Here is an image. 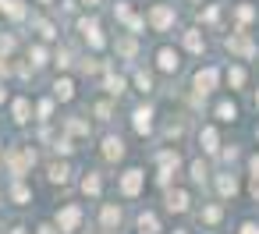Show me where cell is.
Masks as SVG:
<instances>
[{
  "label": "cell",
  "mask_w": 259,
  "mask_h": 234,
  "mask_svg": "<svg viewBox=\"0 0 259 234\" xmlns=\"http://www.w3.org/2000/svg\"><path fill=\"white\" fill-rule=\"evenodd\" d=\"M156 184L167 192L170 188V181L178 177V167H181V153H178V146H167V149H160L156 156Z\"/></svg>",
  "instance_id": "1"
},
{
  "label": "cell",
  "mask_w": 259,
  "mask_h": 234,
  "mask_svg": "<svg viewBox=\"0 0 259 234\" xmlns=\"http://www.w3.org/2000/svg\"><path fill=\"white\" fill-rule=\"evenodd\" d=\"M224 46H227V54L234 57V64L252 61V57L259 54V43L252 39V32H231V36L224 39Z\"/></svg>",
  "instance_id": "2"
},
{
  "label": "cell",
  "mask_w": 259,
  "mask_h": 234,
  "mask_svg": "<svg viewBox=\"0 0 259 234\" xmlns=\"http://www.w3.org/2000/svg\"><path fill=\"white\" fill-rule=\"evenodd\" d=\"M142 18H146V25H149L153 32H167V29H174V22H178V8H174V4H149Z\"/></svg>",
  "instance_id": "3"
},
{
  "label": "cell",
  "mask_w": 259,
  "mask_h": 234,
  "mask_svg": "<svg viewBox=\"0 0 259 234\" xmlns=\"http://www.w3.org/2000/svg\"><path fill=\"white\" fill-rule=\"evenodd\" d=\"M146 188V170L142 167H128L124 174H117V195L121 199H139Z\"/></svg>",
  "instance_id": "4"
},
{
  "label": "cell",
  "mask_w": 259,
  "mask_h": 234,
  "mask_svg": "<svg viewBox=\"0 0 259 234\" xmlns=\"http://www.w3.org/2000/svg\"><path fill=\"white\" fill-rule=\"evenodd\" d=\"M224 75V68H217V64H206V68H199L195 75H192V89L199 92V96H209V92H217L220 89V78Z\"/></svg>",
  "instance_id": "5"
},
{
  "label": "cell",
  "mask_w": 259,
  "mask_h": 234,
  "mask_svg": "<svg viewBox=\"0 0 259 234\" xmlns=\"http://www.w3.org/2000/svg\"><path fill=\"white\" fill-rule=\"evenodd\" d=\"M82 220H85V209H82L78 202L61 206V209H57V234H75V230L82 227Z\"/></svg>",
  "instance_id": "6"
},
{
  "label": "cell",
  "mask_w": 259,
  "mask_h": 234,
  "mask_svg": "<svg viewBox=\"0 0 259 234\" xmlns=\"http://www.w3.org/2000/svg\"><path fill=\"white\" fill-rule=\"evenodd\" d=\"M4 163L11 167V174H15V177H25V170L36 163V149L18 146V149H11V153H4Z\"/></svg>",
  "instance_id": "7"
},
{
  "label": "cell",
  "mask_w": 259,
  "mask_h": 234,
  "mask_svg": "<svg viewBox=\"0 0 259 234\" xmlns=\"http://www.w3.org/2000/svg\"><path fill=\"white\" fill-rule=\"evenodd\" d=\"M153 124H156V107L153 103H139L132 110V128L146 138V135H153Z\"/></svg>",
  "instance_id": "8"
},
{
  "label": "cell",
  "mask_w": 259,
  "mask_h": 234,
  "mask_svg": "<svg viewBox=\"0 0 259 234\" xmlns=\"http://www.w3.org/2000/svg\"><path fill=\"white\" fill-rule=\"evenodd\" d=\"M78 32L85 36V43H89L93 50H103V46H107V36H103V25H100L96 18H78Z\"/></svg>",
  "instance_id": "9"
},
{
  "label": "cell",
  "mask_w": 259,
  "mask_h": 234,
  "mask_svg": "<svg viewBox=\"0 0 259 234\" xmlns=\"http://www.w3.org/2000/svg\"><path fill=\"white\" fill-rule=\"evenodd\" d=\"M209 181L217 184V195H220V199H234V195L241 192V181H238L234 170H220V174H213Z\"/></svg>",
  "instance_id": "10"
},
{
  "label": "cell",
  "mask_w": 259,
  "mask_h": 234,
  "mask_svg": "<svg viewBox=\"0 0 259 234\" xmlns=\"http://www.w3.org/2000/svg\"><path fill=\"white\" fill-rule=\"evenodd\" d=\"M156 71H163V75H178V71H181V50H174V46H160V50H156Z\"/></svg>",
  "instance_id": "11"
},
{
  "label": "cell",
  "mask_w": 259,
  "mask_h": 234,
  "mask_svg": "<svg viewBox=\"0 0 259 234\" xmlns=\"http://www.w3.org/2000/svg\"><path fill=\"white\" fill-rule=\"evenodd\" d=\"M163 206H167V213H188V209H192L188 188H167V192H163Z\"/></svg>",
  "instance_id": "12"
},
{
  "label": "cell",
  "mask_w": 259,
  "mask_h": 234,
  "mask_svg": "<svg viewBox=\"0 0 259 234\" xmlns=\"http://www.w3.org/2000/svg\"><path fill=\"white\" fill-rule=\"evenodd\" d=\"M220 78L227 82V89H231V92H241V89L248 85V71H245V64H234V61L224 68V75H220Z\"/></svg>",
  "instance_id": "13"
},
{
  "label": "cell",
  "mask_w": 259,
  "mask_h": 234,
  "mask_svg": "<svg viewBox=\"0 0 259 234\" xmlns=\"http://www.w3.org/2000/svg\"><path fill=\"white\" fill-rule=\"evenodd\" d=\"M195 138H199V149H202L206 156H217V153H220V146H224V142H220V131H217L213 124H202Z\"/></svg>",
  "instance_id": "14"
},
{
  "label": "cell",
  "mask_w": 259,
  "mask_h": 234,
  "mask_svg": "<svg viewBox=\"0 0 259 234\" xmlns=\"http://www.w3.org/2000/svg\"><path fill=\"white\" fill-rule=\"evenodd\" d=\"M103 160L107 163H117V160H124V153H128V146H124V138L121 135H103Z\"/></svg>",
  "instance_id": "15"
},
{
  "label": "cell",
  "mask_w": 259,
  "mask_h": 234,
  "mask_svg": "<svg viewBox=\"0 0 259 234\" xmlns=\"http://www.w3.org/2000/svg\"><path fill=\"white\" fill-rule=\"evenodd\" d=\"M121 220H124L121 206H117V202H103V209H100V227L110 234V230H117V227H121Z\"/></svg>",
  "instance_id": "16"
},
{
  "label": "cell",
  "mask_w": 259,
  "mask_h": 234,
  "mask_svg": "<svg viewBox=\"0 0 259 234\" xmlns=\"http://www.w3.org/2000/svg\"><path fill=\"white\" fill-rule=\"evenodd\" d=\"M114 50H117V57H124V61H135V57H139V39L124 32V36H117V39H114Z\"/></svg>",
  "instance_id": "17"
},
{
  "label": "cell",
  "mask_w": 259,
  "mask_h": 234,
  "mask_svg": "<svg viewBox=\"0 0 259 234\" xmlns=\"http://www.w3.org/2000/svg\"><path fill=\"white\" fill-rule=\"evenodd\" d=\"M188 177H192V184H209V160H202V156H195L192 163H188Z\"/></svg>",
  "instance_id": "18"
},
{
  "label": "cell",
  "mask_w": 259,
  "mask_h": 234,
  "mask_svg": "<svg viewBox=\"0 0 259 234\" xmlns=\"http://www.w3.org/2000/svg\"><path fill=\"white\" fill-rule=\"evenodd\" d=\"M181 46H185L188 54H202V50H206V36H202L199 29H185V32H181Z\"/></svg>",
  "instance_id": "19"
},
{
  "label": "cell",
  "mask_w": 259,
  "mask_h": 234,
  "mask_svg": "<svg viewBox=\"0 0 259 234\" xmlns=\"http://www.w3.org/2000/svg\"><path fill=\"white\" fill-rule=\"evenodd\" d=\"M213 117H217L220 124H234V121H238V103H234V100H220V103L213 107Z\"/></svg>",
  "instance_id": "20"
},
{
  "label": "cell",
  "mask_w": 259,
  "mask_h": 234,
  "mask_svg": "<svg viewBox=\"0 0 259 234\" xmlns=\"http://www.w3.org/2000/svg\"><path fill=\"white\" fill-rule=\"evenodd\" d=\"M103 89H107V96H121V92L128 89V82H124L114 68H107V71H103Z\"/></svg>",
  "instance_id": "21"
},
{
  "label": "cell",
  "mask_w": 259,
  "mask_h": 234,
  "mask_svg": "<svg viewBox=\"0 0 259 234\" xmlns=\"http://www.w3.org/2000/svg\"><path fill=\"white\" fill-rule=\"evenodd\" d=\"M195 216H199V223H209V227H217V223L224 220V206H220V202H206V206H202Z\"/></svg>",
  "instance_id": "22"
},
{
  "label": "cell",
  "mask_w": 259,
  "mask_h": 234,
  "mask_svg": "<svg viewBox=\"0 0 259 234\" xmlns=\"http://www.w3.org/2000/svg\"><path fill=\"white\" fill-rule=\"evenodd\" d=\"M135 223H139V234H160V230H163V227H160V216H156L153 209H142Z\"/></svg>",
  "instance_id": "23"
},
{
  "label": "cell",
  "mask_w": 259,
  "mask_h": 234,
  "mask_svg": "<svg viewBox=\"0 0 259 234\" xmlns=\"http://www.w3.org/2000/svg\"><path fill=\"white\" fill-rule=\"evenodd\" d=\"M231 15H234V22H238V29H234V32H248V25L255 22V11H252L248 4H234V11H231Z\"/></svg>",
  "instance_id": "24"
},
{
  "label": "cell",
  "mask_w": 259,
  "mask_h": 234,
  "mask_svg": "<svg viewBox=\"0 0 259 234\" xmlns=\"http://www.w3.org/2000/svg\"><path fill=\"white\" fill-rule=\"evenodd\" d=\"M82 192H85L89 199H100V195H103V177H100L96 170H89V174L82 177Z\"/></svg>",
  "instance_id": "25"
},
{
  "label": "cell",
  "mask_w": 259,
  "mask_h": 234,
  "mask_svg": "<svg viewBox=\"0 0 259 234\" xmlns=\"http://www.w3.org/2000/svg\"><path fill=\"white\" fill-rule=\"evenodd\" d=\"M54 100H64V103L75 100V82L71 78H57L54 82Z\"/></svg>",
  "instance_id": "26"
},
{
  "label": "cell",
  "mask_w": 259,
  "mask_h": 234,
  "mask_svg": "<svg viewBox=\"0 0 259 234\" xmlns=\"http://www.w3.org/2000/svg\"><path fill=\"white\" fill-rule=\"evenodd\" d=\"M135 89H139V92H146V96L156 89V82H153V75H149L146 68H139V71H135Z\"/></svg>",
  "instance_id": "27"
},
{
  "label": "cell",
  "mask_w": 259,
  "mask_h": 234,
  "mask_svg": "<svg viewBox=\"0 0 259 234\" xmlns=\"http://www.w3.org/2000/svg\"><path fill=\"white\" fill-rule=\"evenodd\" d=\"M47 174H50V181H54V184H64V181H68V174H71V167H68V163H50V167H47Z\"/></svg>",
  "instance_id": "28"
},
{
  "label": "cell",
  "mask_w": 259,
  "mask_h": 234,
  "mask_svg": "<svg viewBox=\"0 0 259 234\" xmlns=\"http://www.w3.org/2000/svg\"><path fill=\"white\" fill-rule=\"evenodd\" d=\"M29 114H32V103H29V100H15V121H18V124H25V121H29Z\"/></svg>",
  "instance_id": "29"
},
{
  "label": "cell",
  "mask_w": 259,
  "mask_h": 234,
  "mask_svg": "<svg viewBox=\"0 0 259 234\" xmlns=\"http://www.w3.org/2000/svg\"><path fill=\"white\" fill-rule=\"evenodd\" d=\"M199 22H206V25H217V22H220V8H217V4H209L206 11H199Z\"/></svg>",
  "instance_id": "30"
},
{
  "label": "cell",
  "mask_w": 259,
  "mask_h": 234,
  "mask_svg": "<svg viewBox=\"0 0 259 234\" xmlns=\"http://www.w3.org/2000/svg\"><path fill=\"white\" fill-rule=\"evenodd\" d=\"M68 131H71V135H89V124H85L82 117H68ZM71 135H68V138H71Z\"/></svg>",
  "instance_id": "31"
},
{
  "label": "cell",
  "mask_w": 259,
  "mask_h": 234,
  "mask_svg": "<svg viewBox=\"0 0 259 234\" xmlns=\"http://www.w3.org/2000/svg\"><path fill=\"white\" fill-rule=\"evenodd\" d=\"M11 195H15V202H18V206H25V202L32 199V192H29L22 181H18V184H11Z\"/></svg>",
  "instance_id": "32"
},
{
  "label": "cell",
  "mask_w": 259,
  "mask_h": 234,
  "mask_svg": "<svg viewBox=\"0 0 259 234\" xmlns=\"http://www.w3.org/2000/svg\"><path fill=\"white\" fill-rule=\"evenodd\" d=\"M114 15H117V22H128L135 11H132V4H128V0H117V8H114Z\"/></svg>",
  "instance_id": "33"
},
{
  "label": "cell",
  "mask_w": 259,
  "mask_h": 234,
  "mask_svg": "<svg viewBox=\"0 0 259 234\" xmlns=\"http://www.w3.org/2000/svg\"><path fill=\"white\" fill-rule=\"evenodd\" d=\"M36 29H39V36H43V39H54V36H57V29H54L50 22H43V18H36Z\"/></svg>",
  "instance_id": "34"
},
{
  "label": "cell",
  "mask_w": 259,
  "mask_h": 234,
  "mask_svg": "<svg viewBox=\"0 0 259 234\" xmlns=\"http://www.w3.org/2000/svg\"><path fill=\"white\" fill-rule=\"evenodd\" d=\"M29 61H32L36 68H43V64H47V50H43V46H32V50H29Z\"/></svg>",
  "instance_id": "35"
},
{
  "label": "cell",
  "mask_w": 259,
  "mask_h": 234,
  "mask_svg": "<svg viewBox=\"0 0 259 234\" xmlns=\"http://www.w3.org/2000/svg\"><path fill=\"white\" fill-rule=\"evenodd\" d=\"M96 114H100V121H110V114H114V103H110V100H100V103H96Z\"/></svg>",
  "instance_id": "36"
},
{
  "label": "cell",
  "mask_w": 259,
  "mask_h": 234,
  "mask_svg": "<svg viewBox=\"0 0 259 234\" xmlns=\"http://www.w3.org/2000/svg\"><path fill=\"white\" fill-rule=\"evenodd\" d=\"M163 135H167V138H181V135H185V121H170Z\"/></svg>",
  "instance_id": "37"
},
{
  "label": "cell",
  "mask_w": 259,
  "mask_h": 234,
  "mask_svg": "<svg viewBox=\"0 0 259 234\" xmlns=\"http://www.w3.org/2000/svg\"><path fill=\"white\" fill-rule=\"evenodd\" d=\"M36 114H39V121H50V114H54V100H43V103L36 107Z\"/></svg>",
  "instance_id": "38"
},
{
  "label": "cell",
  "mask_w": 259,
  "mask_h": 234,
  "mask_svg": "<svg viewBox=\"0 0 259 234\" xmlns=\"http://www.w3.org/2000/svg\"><path fill=\"white\" fill-rule=\"evenodd\" d=\"M217 156H220V160H224V163H238V156H241V153H238V149H234V146H231V149H220V153H217Z\"/></svg>",
  "instance_id": "39"
},
{
  "label": "cell",
  "mask_w": 259,
  "mask_h": 234,
  "mask_svg": "<svg viewBox=\"0 0 259 234\" xmlns=\"http://www.w3.org/2000/svg\"><path fill=\"white\" fill-rule=\"evenodd\" d=\"M71 50H57V68H71Z\"/></svg>",
  "instance_id": "40"
},
{
  "label": "cell",
  "mask_w": 259,
  "mask_h": 234,
  "mask_svg": "<svg viewBox=\"0 0 259 234\" xmlns=\"http://www.w3.org/2000/svg\"><path fill=\"white\" fill-rule=\"evenodd\" d=\"M248 174H252V181L259 177V153H255V156H248Z\"/></svg>",
  "instance_id": "41"
},
{
  "label": "cell",
  "mask_w": 259,
  "mask_h": 234,
  "mask_svg": "<svg viewBox=\"0 0 259 234\" xmlns=\"http://www.w3.org/2000/svg\"><path fill=\"white\" fill-rule=\"evenodd\" d=\"M238 234H259V223H255V220H245V223H241V230H238Z\"/></svg>",
  "instance_id": "42"
},
{
  "label": "cell",
  "mask_w": 259,
  "mask_h": 234,
  "mask_svg": "<svg viewBox=\"0 0 259 234\" xmlns=\"http://www.w3.org/2000/svg\"><path fill=\"white\" fill-rule=\"evenodd\" d=\"M248 192H252V199H259V177L252 181V188H248Z\"/></svg>",
  "instance_id": "43"
},
{
  "label": "cell",
  "mask_w": 259,
  "mask_h": 234,
  "mask_svg": "<svg viewBox=\"0 0 259 234\" xmlns=\"http://www.w3.org/2000/svg\"><path fill=\"white\" fill-rule=\"evenodd\" d=\"M39 234H57V227H39Z\"/></svg>",
  "instance_id": "44"
},
{
  "label": "cell",
  "mask_w": 259,
  "mask_h": 234,
  "mask_svg": "<svg viewBox=\"0 0 259 234\" xmlns=\"http://www.w3.org/2000/svg\"><path fill=\"white\" fill-rule=\"evenodd\" d=\"M82 4H85V8H100V0H82Z\"/></svg>",
  "instance_id": "45"
},
{
  "label": "cell",
  "mask_w": 259,
  "mask_h": 234,
  "mask_svg": "<svg viewBox=\"0 0 259 234\" xmlns=\"http://www.w3.org/2000/svg\"><path fill=\"white\" fill-rule=\"evenodd\" d=\"M255 110H259V89H255Z\"/></svg>",
  "instance_id": "46"
},
{
  "label": "cell",
  "mask_w": 259,
  "mask_h": 234,
  "mask_svg": "<svg viewBox=\"0 0 259 234\" xmlns=\"http://www.w3.org/2000/svg\"><path fill=\"white\" fill-rule=\"evenodd\" d=\"M0 163H4V146H0Z\"/></svg>",
  "instance_id": "47"
},
{
  "label": "cell",
  "mask_w": 259,
  "mask_h": 234,
  "mask_svg": "<svg viewBox=\"0 0 259 234\" xmlns=\"http://www.w3.org/2000/svg\"><path fill=\"white\" fill-rule=\"evenodd\" d=\"M39 4H54V0H39Z\"/></svg>",
  "instance_id": "48"
},
{
  "label": "cell",
  "mask_w": 259,
  "mask_h": 234,
  "mask_svg": "<svg viewBox=\"0 0 259 234\" xmlns=\"http://www.w3.org/2000/svg\"><path fill=\"white\" fill-rule=\"evenodd\" d=\"M4 96H8V92H4V89H0V100H4Z\"/></svg>",
  "instance_id": "49"
},
{
  "label": "cell",
  "mask_w": 259,
  "mask_h": 234,
  "mask_svg": "<svg viewBox=\"0 0 259 234\" xmlns=\"http://www.w3.org/2000/svg\"><path fill=\"white\" fill-rule=\"evenodd\" d=\"M174 234H188V230H174Z\"/></svg>",
  "instance_id": "50"
},
{
  "label": "cell",
  "mask_w": 259,
  "mask_h": 234,
  "mask_svg": "<svg viewBox=\"0 0 259 234\" xmlns=\"http://www.w3.org/2000/svg\"><path fill=\"white\" fill-rule=\"evenodd\" d=\"M255 138H259V128H255Z\"/></svg>",
  "instance_id": "51"
},
{
  "label": "cell",
  "mask_w": 259,
  "mask_h": 234,
  "mask_svg": "<svg viewBox=\"0 0 259 234\" xmlns=\"http://www.w3.org/2000/svg\"><path fill=\"white\" fill-rule=\"evenodd\" d=\"M192 4H199V0H192Z\"/></svg>",
  "instance_id": "52"
},
{
  "label": "cell",
  "mask_w": 259,
  "mask_h": 234,
  "mask_svg": "<svg viewBox=\"0 0 259 234\" xmlns=\"http://www.w3.org/2000/svg\"><path fill=\"white\" fill-rule=\"evenodd\" d=\"M110 234H114V230H110Z\"/></svg>",
  "instance_id": "53"
}]
</instances>
